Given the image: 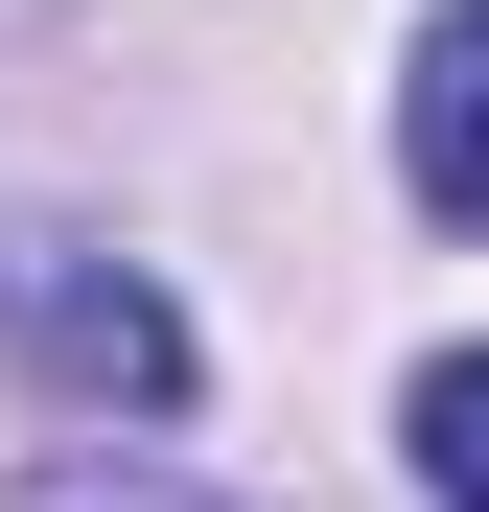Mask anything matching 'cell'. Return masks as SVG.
<instances>
[{
  "instance_id": "1",
  "label": "cell",
  "mask_w": 489,
  "mask_h": 512,
  "mask_svg": "<svg viewBox=\"0 0 489 512\" xmlns=\"http://www.w3.org/2000/svg\"><path fill=\"white\" fill-rule=\"evenodd\" d=\"M396 163H420L443 233H489V0H443V24H420V70H396Z\"/></svg>"
},
{
  "instance_id": "2",
  "label": "cell",
  "mask_w": 489,
  "mask_h": 512,
  "mask_svg": "<svg viewBox=\"0 0 489 512\" xmlns=\"http://www.w3.org/2000/svg\"><path fill=\"white\" fill-rule=\"evenodd\" d=\"M396 443H420V489H443V512H489V350H443L420 396H396Z\"/></svg>"
},
{
  "instance_id": "3",
  "label": "cell",
  "mask_w": 489,
  "mask_h": 512,
  "mask_svg": "<svg viewBox=\"0 0 489 512\" xmlns=\"http://www.w3.org/2000/svg\"><path fill=\"white\" fill-rule=\"evenodd\" d=\"M24 512H210V489H163V466H47Z\"/></svg>"
}]
</instances>
